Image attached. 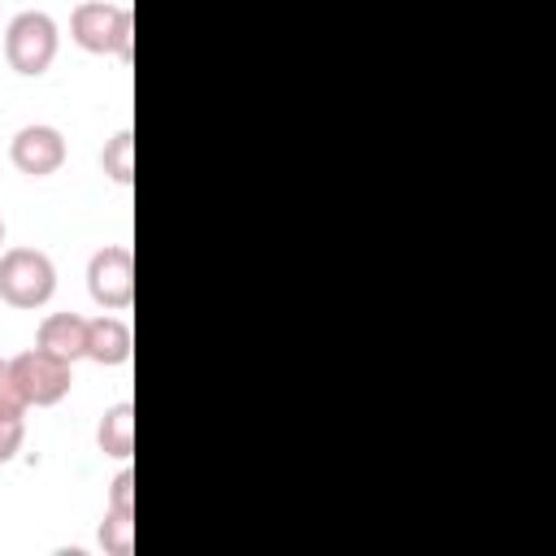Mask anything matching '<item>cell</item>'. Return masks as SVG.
<instances>
[{"label":"cell","instance_id":"1","mask_svg":"<svg viewBox=\"0 0 556 556\" xmlns=\"http://www.w3.org/2000/svg\"><path fill=\"white\" fill-rule=\"evenodd\" d=\"M70 39L83 52L96 56H122L130 61V39H135V17L126 4H109V0H83L70 13Z\"/></svg>","mask_w":556,"mask_h":556},{"label":"cell","instance_id":"2","mask_svg":"<svg viewBox=\"0 0 556 556\" xmlns=\"http://www.w3.org/2000/svg\"><path fill=\"white\" fill-rule=\"evenodd\" d=\"M56 48H61V30H56L52 13H43V9H22L4 26V61L22 78L48 74V65L56 61Z\"/></svg>","mask_w":556,"mask_h":556},{"label":"cell","instance_id":"3","mask_svg":"<svg viewBox=\"0 0 556 556\" xmlns=\"http://www.w3.org/2000/svg\"><path fill=\"white\" fill-rule=\"evenodd\" d=\"M56 295V265L39 248L0 252V300L9 308H43Z\"/></svg>","mask_w":556,"mask_h":556},{"label":"cell","instance_id":"4","mask_svg":"<svg viewBox=\"0 0 556 556\" xmlns=\"http://www.w3.org/2000/svg\"><path fill=\"white\" fill-rule=\"evenodd\" d=\"M9 369H13V382H17V391L26 395L30 408H52L74 387V365L61 361V356H52V352H43V348L17 352L9 361Z\"/></svg>","mask_w":556,"mask_h":556},{"label":"cell","instance_id":"5","mask_svg":"<svg viewBox=\"0 0 556 556\" xmlns=\"http://www.w3.org/2000/svg\"><path fill=\"white\" fill-rule=\"evenodd\" d=\"M87 291L104 313H122L135 300V256L126 243H104L87 261Z\"/></svg>","mask_w":556,"mask_h":556},{"label":"cell","instance_id":"6","mask_svg":"<svg viewBox=\"0 0 556 556\" xmlns=\"http://www.w3.org/2000/svg\"><path fill=\"white\" fill-rule=\"evenodd\" d=\"M65 156H70L65 135H61L56 126H48V122H30V126H22V130L9 139V161H13V169L26 174V178H48V174H56V169L65 165Z\"/></svg>","mask_w":556,"mask_h":556},{"label":"cell","instance_id":"7","mask_svg":"<svg viewBox=\"0 0 556 556\" xmlns=\"http://www.w3.org/2000/svg\"><path fill=\"white\" fill-rule=\"evenodd\" d=\"M35 348L61 356V361H83L87 356V317L78 313H48L39 321V334H35Z\"/></svg>","mask_w":556,"mask_h":556},{"label":"cell","instance_id":"8","mask_svg":"<svg viewBox=\"0 0 556 556\" xmlns=\"http://www.w3.org/2000/svg\"><path fill=\"white\" fill-rule=\"evenodd\" d=\"M130 348H135V339H130V326L122 317L100 313V317L87 321V361H96V365H126Z\"/></svg>","mask_w":556,"mask_h":556},{"label":"cell","instance_id":"9","mask_svg":"<svg viewBox=\"0 0 556 556\" xmlns=\"http://www.w3.org/2000/svg\"><path fill=\"white\" fill-rule=\"evenodd\" d=\"M96 447L113 460L135 456V404L130 400H117L113 408H104V417L96 426Z\"/></svg>","mask_w":556,"mask_h":556},{"label":"cell","instance_id":"10","mask_svg":"<svg viewBox=\"0 0 556 556\" xmlns=\"http://www.w3.org/2000/svg\"><path fill=\"white\" fill-rule=\"evenodd\" d=\"M100 169H104V178H113L117 187H130V182H135V135H130V130H117V135L104 143Z\"/></svg>","mask_w":556,"mask_h":556},{"label":"cell","instance_id":"11","mask_svg":"<svg viewBox=\"0 0 556 556\" xmlns=\"http://www.w3.org/2000/svg\"><path fill=\"white\" fill-rule=\"evenodd\" d=\"M100 547H104V556H130V552H135V513L104 508V521H100Z\"/></svg>","mask_w":556,"mask_h":556},{"label":"cell","instance_id":"12","mask_svg":"<svg viewBox=\"0 0 556 556\" xmlns=\"http://www.w3.org/2000/svg\"><path fill=\"white\" fill-rule=\"evenodd\" d=\"M26 395L17 391V382H13V369H9V361H0V417H26Z\"/></svg>","mask_w":556,"mask_h":556},{"label":"cell","instance_id":"13","mask_svg":"<svg viewBox=\"0 0 556 556\" xmlns=\"http://www.w3.org/2000/svg\"><path fill=\"white\" fill-rule=\"evenodd\" d=\"M26 443V421L22 417H0V465H9Z\"/></svg>","mask_w":556,"mask_h":556},{"label":"cell","instance_id":"14","mask_svg":"<svg viewBox=\"0 0 556 556\" xmlns=\"http://www.w3.org/2000/svg\"><path fill=\"white\" fill-rule=\"evenodd\" d=\"M109 508L135 513V469H122V473L109 482Z\"/></svg>","mask_w":556,"mask_h":556},{"label":"cell","instance_id":"15","mask_svg":"<svg viewBox=\"0 0 556 556\" xmlns=\"http://www.w3.org/2000/svg\"><path fill=\"white\" fill-rule=\"evenodd\" d=\"M0 243H4V217H0Z\"/></svg>","mask_w":556,"mask_h":556},{"label":"cell","instance_id":"16","mask_svg":"<svg viewBox=\"0 0 556 556\" xmlns=\"http://www.w3.org/2000/svg\"><path fill=\"white\" fill-rule=\"evenodd\" d=\"M0 361H4V356H0Z\"/></svg>","mask_w":556,"mask_h":556}]
</instances>
